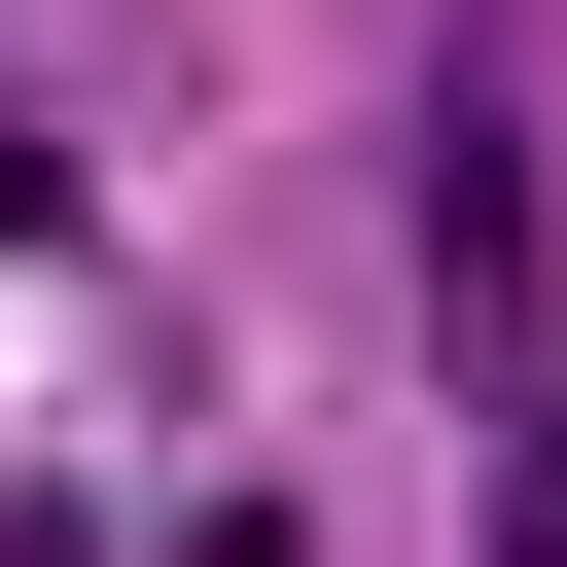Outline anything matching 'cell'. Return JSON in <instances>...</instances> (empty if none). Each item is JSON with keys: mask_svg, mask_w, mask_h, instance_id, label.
Masks as SVG:
<instances>
[{"mask_svg": "<svg viewBox=\"0 0 567 567\" xmlns=\"http://www.w3.org/2000/svg\"><path fill=\"white\" fill-rule=\"evenodd\" d=\"M496 567H567V390H496Z\"/></svg>", "mask_w": 567, "mask_h": 567, "instance_id": "6da1fadb", "label": "cell"}]
</instances>
